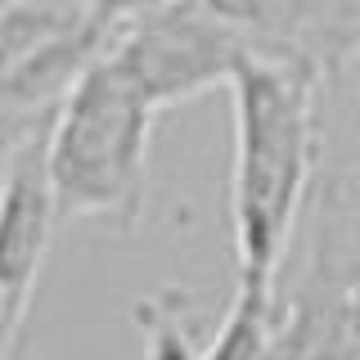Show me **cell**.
Listing matches in <instances>:
<instances>
[{
	"label": "cell",
	"instance_id": "6",
	"mask_svg": "<svg viewBox=\"0 0 360 360\" xmlns=\"http://www.w3.org/2000/svg\"><path fill=\"white\" fill-rule=\"evenodd\" d=\"M54 202L41 167V131L0 158V360L22 347L41 270L54 243Z\"/></svg>",
	"mask_w": 360,
	"mask_h": 360
},
{
	"label": "cell",
	"instance_id": "1",
	"mask_svg": "<svg viewBox=\"0 0 360 360\" xmlns=\"http://www.w3.org/2000/svg\"><path fill=\"white\" fill-rule=\"evenodd\" d=\"M225 90L234 99V292L198 356H266L270 288L315 167L320 77L292 59L243 54Z\"/></svg>",
	"mask_w": 360,
	"mask_h": 360
},
{
	"label": "cell",
	"instance_id": "5",
	"mask_svg": "<svg viewBox=\"0 0 360 360\" xmlns=\"http://www.w3.org/2000/svg\"><path fill=\"white\" fill-rule=\"evenodd\" d=\"M99 50L158 112L180 108L207 90H225L234 63L252 54L248 41L202 0H162L127 18Z\"/></svg>",
	"mask_w": 360,
	"mask_h": 360
},
{
	"label": "cell",
	"instance_id": "9",
	"mask_svg": "<svg viewBox=\"0 0 360 360\" xmlns=\"http://www.w3.org/2000/svg\"><path fill=\"white\" fill-rule=\"evenodd\" d=\"M153 5H162V0H90V14H95V22L112 37L127 18L144 14V9H153Z\"/></svg>",
	"mask_w": 360,
	"mask_h": 360
},
{
	"label": "cell",
	"instance_id": "7",
	"mask_svg": "<svg viewBox=\"0 0 360 360\" xmlns=\"http://www.w3.org/2000/svg\"><path fill=\"white\" fill-rule=\"evenodd\" d=\"M248 41L252 54H275L333 77L360 63V0H202Z\"/></svg>",
	"mask_w": 360,
	"mask_h": 360
},
{
	"label": "cell",
	"instance_id": "3",
	"mask_svg": "<svg viewBox=\"0 0 360 360\" xmlns=\"http://www.w3.org/2000/svg\"><path fill=\"white\" fill-rule=\"evenodd\" d=\"M162 117L104 50L90 59L41 131L54 221L135 230L149 202V140Z\"/></svg>",
	"mask_w": 360,
	"mask_h": 360
},
{
	"label": "cell",
	"instance_id": "4",
	"mask_svg": "<svg viewBox=\"0 0 360 360\" xmlns=\"http://www.w3.org/2000/svg\"><path fill=\"white\" fill-rule=\"evenodd\" d=\"M104 41L90 0H0V158L22 135L45 131Z\"/></svg>",
	"mask_w": 360,
	"mask_h": 360
},
{
	"label": "cell",
	"instance_id": "2",
	"mask_svg": "<svg viewBox=\"0 0 360 360\" xmlns=\"http://www.w3.org/2000/svg\"><path fill=\"white\" fill-rule=\"evenodd\" d=\"M356 68L320 77V135L270 288L266 356H360V153Z\"/></svg>",
	"mask_w": 360,
	"mask_h": 360
},
{
	"label": "cell",
	"instance_id": "8",
	"mask_svg": "<svg viewBox=\"0 0 360 360\" xmlns=\"http://www.w3.org/2000/svg\"><path fill=\"white\" fill-rule=\"evenodd\" d=\"M140 329L149 333V352L158 356H198V342L189 338V297L158 292L140 307Z\"/></svg>",
	"mask_w": 360,
	"mask_h": 360
}]
</instances>
